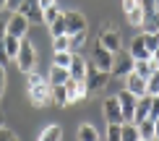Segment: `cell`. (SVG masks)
Returning <instances> with one entry per match:
<instances>
[{
	"label": "cell",
	"mask_w": 159,
	"mask_h": 141,
	"mask_svg": "<svg viewBox=\"0 0 159 141\" xmlns=\"http://www.w3.org/2000/svg\"><path fill=\"white\" fill-rule=\"evenodd\" d=\"M143 34H159V0H143Z\"/></svg>",
	"instance_id": "obj_1"
},
{
	"label": "cell",
	"mask_w": 159,
	"mask_h": 141,
	"mask_svg": "<svg viewBox=\"0 0 159 141\" xmlns=\"http://www.w3.org/2000/svg\"><path fill=\"white\" fill-rule=\"evenodd\" d=\"M18 68H21V73H34V63H37V52H34V45L29 42V39H24L21 42V50H18V58H16Z\"/></svg>",
	"instance_id": "obj_2"
},
{
	"label": "cell",
	"mask_w": 159,
	"mask_h": 141,
	"mask_svg": "<svg viewBox=\"0 0 159 141\" xmlns=\"http://www.w3.org/2000/svg\"><path fill=\"white\" fill-rule=\"evenodd\" d=\"M16 13H21V16L26 18V21H44V8H42V0H24V3H18V11Z\"/></svg>",
	"instance_id": "obj_3"
},
{
	"label": "cell",
	"mask_w": 159,
	"mask_h": 141,
	"mask_svg": "<svg viewBox=\"0 0 159 141\" xmlns=\"http://www.w3.org/2000/svg\"><path fill=\"white\" fill-rule=\"evenodd\" d=\"M107 81H110V73H104V71H99L94 63L89 65V71H86V89H89V94L91 92H99V89H104L107 86Z\"/></svg>",
	"instance_id": "obj_4"
},
{
	"label": "cell",
	"mask_w": 159,
	"mask_h": 141,
	"mask_svg": "<svg viewBox=\"0 0 159 141\" xmlns=\"http://www.w3.org/2000/svg\"><path fill=\"white\" fill-rule=\"evenodd\" d=\"M29 102L34 105V107H47L52 105V86L44 81V84H39V86H31L29 89Z\"/></svg>",
	"instance_id": "obj_5"
},
{
	"label": "cell",
	"mask_w": 159,
	"mask_h": 141,
	"mask_svg": "<svg viewBox=\"0 0 159 141\" xmlns=\"http://www.w3.org/2000/svg\"><path fill=\"white\" fill-rule=\"evenodd\" d=\"M63 18H65L68 37H76V34H84V31H86V18H84V13H78V11H63Z\"/></svg>",
	"instance_id": "obj_6"
},
{
	"label": "cell",
	"mask_w": 159,
	"mask_h": 141,
	"mask_svg": "<svg viewBox=\"0 0 159 141\" xmlns=\"http://www.w3.org/2000/svg\"><path fill=\"white\" fill-rule=\"evenodd\" d=\"M91 60H94V65L99 71H104V73H110L112 76V63H115V55H112V52H107L104 50L102 45H94V52H91Z\"/></svg>",
	"instance_id": "obj_7"
},
{
	"label": "cell",
	"mask_w": 159,
	"mask_h": 141,
	"mask_svg": "<svg viewBox=\"0 0 159 141\" xmlns=\"http://www.w3.org/2000/svg\"><path fill=\"white\" fill-rule=\"evenodd\" d=\"M133 65H136V60L130 58V52H120V55L115 58V63H112V76L128 78L130 73H133Z\"/></svg>",
	"instance_id": "obj_8"
},
{
	"label": "cell",
	"mask_w": 159,
	"mask_h": 141,
	"mask_svg": "<svg viewBox=\"0 0 159 141\" xmlns=\"http://www.w3.org/2000/svg\"><path fill=\"white\" fill-rule=\"evenodd\" d=\"M104 118H107V125H125V120H123V110H120V102H117V97L104 99Z\"/></svg>",
	"instance_id": "obj_9"
},
{
	"label": "cell",
	"mask_w": 159,
	"mask_h": 141,
	"mask_svg": "<svg viewBox=\"0 0 159 141\" xmlns=\"http://www.w3.org/2000/svg\"><path fill=\"white\" fill-rule=\"evenodd\" d=\"M117 102H120V110H123V120L125 123H133V115H136V105H138V99L133 97L130 92H120L117 94Z\"/></svg>",
	"instance_id": "obj_10"
},
{
	"label": "cell",
	"mask_w": 159,
	"mask_h": 141,
	"mask_svg": "<svg viewBox=\"0 0 159 141\" xmlns=\"http://www.w3.org/2000/svg\"><path fill=\"white\" fill-rule=\"evenodd\" d=\"M99 45H102L107 52L117 55V52H120V34H117L112 26H104V31L99 34Z\"/></svg>",
	"instance_id": "obj_11"
},
{
	"label": "cell",
	"mask_w": 159,
	"mask_h": 141,
	"mask_svg": "<svg viewBox=\"0 0 159 141\" xmlns=\"http://www.w3.org/2000/svg\"><path fill=\"white\" fill-rule=\"evenodd\" d=\"M26 31H29V21H26L21 13H13V16L8 18V37L26 39Z\"/></svg>",
	"instance_id": "obj_12"
},
{
	"label": "cell",
	"mask_w": 159,
	"mask_h": 141,
	"mask_svg": "<svg viewBox=\"0 0 159 141\" xmlns=\"http://www.w3.org/2000/svg\"><path fill=\"white\" fill-rule=\"evenodd\" d=\"M123 11H125V16H128L130 26H143V8H141V3H136V0H123Z\"/></svg>",
	"instance_id": "obj_13"
},
{
	"label": "cell",
	"mask_w": 159,
	"mask_h": 141,
	"mask_svg": "<svg viewBox=\"0 0 159 141\" xmlns=\"http://www.w3.org/2000/svg\"><path fill=\"white\" fill-rule=\"evenodd\" d=\"M65 94H68V105H73V102H81V99L89 97V89H86L84 81H73V78H70V81L65 84Z\"/></svg>",
	"instance_id": "obj_14"
},
{
	"label": "cell",
	"mask_w": 159,
	"mask_h": 141,
	"mask_svg": "<svg viewBox=\"0 0 159 141\" xmlns=\"http://www.w3.org/2000/svg\"><path fill=\"white\" fill-rule=\"evenodd\" d=\"M125 92H130L136 99L146 97V81H143L141 76H136V73H130V76L125 78Z\"/></svg>",
	"instance_id": "obj_15"
},
{
	"label": "cell",
	"mask_w": 159,
	"mask_h": 141,
	"mask_svg": "<svg viewBox=\"0 0 159 141\" xmlns=\"http://www.w3.org/2000/svg\"><path fill=\"white\" fill-rule=\"evenodd\" d=\"M86 71H89V63H86L81 55L73 52V63H70V68H68L70 78H73V81H86Z\"/></svg>",
	"instance_id": "obj_16"
},
{
	"label": "cell",
	"mask_w": 159,
	"mask_h": 141,
	"mask_svg": "<svg viewBox=\"0 0 159 141\" xmlns=\"http://www.w3.org/2000/svg\"><path fill=\"white\" fill-rule=\"evenodd\" d=\"M70 81V73L65 68H57V65H50V76H47V84L52 89H57V86H65Z\"/></svg>",
	"instance_id": "obj_17"
},
{
	"label": "cell",
	"mask_w": 159,
	"mask_h": 141,
	"mask_svg": "<svg viewBox=\"0 0 159 141\" xmlns=\"http://www.w3.org/2000/svg\"><path fill=\"white\" fill-rule=\"evenodd\" d=\"M149 112H151V97L146 94V97L138 99L136 105V115H133V125H141L143 120H149Z\"/></svg>",
	"instance_id": "obj_18"
},
{
	"label": "cell",
	"mask_w": 159,
	"mask_h": 141,
	"mask_svg": "<svg viewBox=\"0 0 159 141\" xmlns=\"http://www.w3.org/2000/svg\"><path fill=\"white\" fill-rule=\"evenodd\" d=\"M130 58H133L136 63H138V60H151V55H149L146 45H143V37H141V34L130 42Z\"/></svg>",
	"instance_id": "obj_19"
},
{
	"label": "cell",
	"mask_w": 159,
	"mask_h": 141,
	"mask_svg": "<svg viewBox=\"0 0 159 141\" xmlns=\"http://www.w3.org/2000/svg\"><path fill=\"white\" fill-rule=\"evenodd\" d=\"M42 8H44V24L47 26H52L57 18L63 16V11L57 8V3H52V0H42Z\"/></svg>",
	"instance_id": "obj_20"
},
{
	"label": "cell",
	"mask_w": 159,
	"mask_h": 141,
	"mask_svg": "<svg viewBox=\"0 0 159 141\" xmlns=\"http://www.w3.org/2000/svg\"><path fill=\"white\" fill-rule=\"evenodd\" d=\"M133 73H136V76H141L143 81H149V78L157 73V68H154V63H151V60H138V63L133 65Z\"/></svg>",
	"instance_id": "obj_21"
},
{
	"label": "cell",
	"mask_w": 159,
	"mask_h": 141,
	"mask_svg": "<svg viewBox=\"0 0 159 141\" xmlns=\"http://www.w3.org/2000/svg\"><path fill=\"white\" fill-rule=\"evenodd\" d=\"M138 128V136L141 141H157V131H154V120H143L141 125H136Z\"/></svg>",
	"instance_id": "obj_22"
},
{
	"label": "cell",
	"mask_w": 159,
	"mask_h": 141,
	"mask_svg": "<svg viewBox=\"0 0 159 141\" xmlns=\"http://www.w3.org/2000/svg\"><path fill=\"white\" fill-rule=\"evenodd\" d=\"M21 42H24V39H16V37H5V55H8V60H16V58H18Z\"/></svg>",
	"instance_id": "obj_23"
},
{
	"label": "cell",
	"mask_w": 159,
	"mask_h": 141,
	"mask_svg": "<svg viewBox=\"0 0 159 141\" xmlns=\"http://www.w3.org/2000/svg\"><path fill=\"white\" fill-rule=\"evenodd\" d=\"M60 139H63L60 125H47V128L42 131V136H39V141H60Z\"/></svg>",
	"instance_id": "obj_24"
},
{
	"label": "cell",
	"mask_w": 159,
	"mask_h": 141,
	"mask_svg": "<svg viewBox=\"0 0 159 141\" xmlns=\"http://www.w3.org/2000/svg\"><path fill=\"white\" fill-rule=\"evenodd\" d=\"M70 63H73V52H55V58H52V65H57V68H70Z\"/></svg>",
	"instance_id": "obj_25"
},
{
	"label": "cell",
	"mask_w": 159,
	"mask_h": 141,
	"mask_svg": "<svg viewBox=\"0 0 159 141\" xmlns=\"http://www.w3.org/2000/svg\"><path fill=\"white\" fill-rule=\"evenodd\" d=\"M78 141H99L97 128H94V125H89V123H84L81 128H78Z\"/></svg>",
	"instance_id": "obj_26"
},
{
	"label": "cell",
	"mask_w": 159,
	"mask_h": 141,
	"mask_svg": "<svg viewBox=\"0 0 159 141\" xmlns=\"http://www.w3.org/2000/svg\"><path fill=\"white\" fill-rule=\"evenodd\" d=\"M52 105H57V107H68V94H65V86L52 89Z\"/></svg>",
	"instance_id": "obj_27"
},
{
	"label": "cell",
	"mask_w": 159,
	"mask_h": 141,
	"mask_svg": "<svg viewBox=\"0 0 159 141\" xmlns=\"http://www.w3.org/2000/svg\"><path fill=\"white\" fill-rule=\"evenodd\" d=\"M52 52H70V37L52 39Z\"/></svg>",
	"instance_id": "obj_28"
},
{
	"label": "cell",
	"mask_w": 159,
	"mask_h": 141,
	"mask_svg": "<svg viewBox=\"0 0 159 141\" xmlns=\"http://www.w3.org/2000/svg\"><path fill=\"white\" fill-rule=\"evenodd\" d=\"M123 141H141L138 128H136L133 123H125V125H123Z\"/></svg>",
	"instance_id": "obj_29"
},
{
	"label": "cell",
	"mask_w": 159,
	"mask_h": 141,
	"mask_svg": "<svg viewBox=\"0 0 159 141\" xmlns=\"http://www.w3.org/2000/svg\"><path fill=\"white\" fill-rule=\"evenodd\" d=\"M141 37H143V45H146L149 55H154L159 50V34H141Z\"/></svg>",
	"instance_id": "obj_30"
},
{
	"label": "cell",
	"mask_w": 159,
	"mask_h": 141,
	"mask_svg": "<svg viewBox=\"0 0 159 141\" xmlns=\"http://www.w3.org/2000/svg\"><path fill=\"white\" fill-rule=\"evenodd\" d=\"M146 94L149 97H159V71L146 81Z\"/></svg>",
	"instance_id": "obj_31"
},
{
	"label": "cell",
	"mask_w": 159,
	"mask_h": 141,
	"mask_svg": "<svg viewBox=\"0 0 159 141\" xmlns=\"http://www.w3.org/2000/svg\"><path fill=\"white\" fill-rule=\"evenodd\" d=\"M107 141H123V125H107Z\"/></svg>",
	"instance_id": "obj_32"
},
{
	"label": "cell",
	"mask_w": 159,
	"mask_h": 141,
	"mask_svg": "<svg viewBox=\"0 0 159 141\" xmlns=\"http://www.w3.org/2000/svg\"><path fill=\"white\" fill-rule=\"evenodd\" d=\"M47 78L42 76V73H29L26 76V89H31V86H39V84H44Z\"/></svg>",
	"instance_id": "obj_33"
},
{
	"label": "cell",
	"mask_w": 159,
	"mask_h": 141,
	"mask_svg": "<svg viewBox=\"0 0 159 141\" xmlns=\"http://www.w3.org/2000/svg\"><path fill=\"white\" fill-rule=\"evenodd\" d=\"M84 42H86V31H84V34L70 37V52H73V50H81V47H84Z\"/></svg>",
	"instance_id": "obj_34"
},
{
	"label": "cell",
	"mask_w": 159,
	"mask_h": 141,
	"mask_svg": "<svg viewBox=\"0 0 159 141\" xmlns=\"http://www.w3.org/2000/svg\"><path fill=\"white\" fill-rule=\"evenodd\" d=\"M149 120H159V97H151V112Z\"/></svg>",
	"instance_id": "obj_35"
},
{
	"label": "cell",
	"mask_w": 159,
	"mask_h": 141,
	"mask_svg": "<svg viewBox=\"0 0 159 141\" xmlns=\"http://www.w3.org/2000/svg\"><path fill=\"white\" fill-rule=\"evenodd\" d=\"M0 141H18V136L13 131H8V128H3L0 131Z\"/></svg>",
	"instance_id": "obj_36"
},
{
	"label": "cell",
	"mask_w": 159,
	"mask_h": 141,
	"mask_svg": "<svg viewBox=\"0 0 159 141\" xmlns=\"http://www.w3.org/2000/svg\"><path fill=\"white\" fill-rule=\"evenodd\" d=\"M5 89V68H0V94Z\"/></svg>",
	"instance_id": "obj_37"
},
{
	"label": "cell",
	"mask_w": 159,
	"mask_h": 141,
	"mask_svg": "<svg viewBox=\"0 0 159 141\" xmlns=\"http://www.w3.org/2000/svg\"><path fill=\"white\" fill-rule=\"evenodd\" d=\"M5 128V118H3V112H0V131Z\"/></svg>",
	"instance_id": "obj_38"
},
{
	"label": "cell",
	"mask_w": 159,
	"mask_h": 141,
	"mask_svg": "<svg viewBox=\"0 0 159 141\" xmlns=\"http://www.w3.org/2000/svg\"><path fill=\"white\" fill-rule=\"evenodd\" d=\"M3 8H8V0H0V11Z\"/></svg>",
	"instance_id": "obj_39"
},
{
	"label": "cell",
	"mask_w": 159,
	"mask_h": 141,
	"mask_svg": "<svg viewBox=\"0 0 159 141\" xmlns=\"http://www.w3.org/2000/svg\"><path fill=\"white\" fill-rule=\"evenodd\" d=\"M154 131H157V139H159V120H154Z\"/></svg>",
	"instance_id": "obj_40"
},
{
	"label": "cell",
	"mask_w": 159,
	"mask_h": 141,
	"mask_svg": "<svg viewBox=\"0 0 159 141\" xmlns=\"http://www.w3.org/2000/svg\"><path fill=\"white\" fill-rule=\"evenodd\" d=\"M157 141H159V139H157Z\"/></svg>",
	"instance_id": "obj_41"
}]
</instances>
